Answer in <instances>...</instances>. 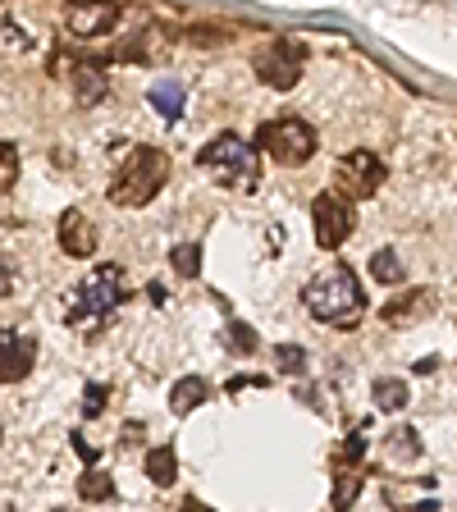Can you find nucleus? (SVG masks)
Here are the masks:
<instances>
[{
	"label": "nucleus",
	"instance_id": "6",
	"mask_svg": "<svg viewBox=\"0 0 457 512\" xmlns=\"http://www.w3.org/2000/svg\"><path fill=\"white\" fill-rule=\"evenodd\" d=\"M302 64H307V46L293 42V37H275V42H266L261 51H256V74L266 78L275 92L298 87Z\"/></svg>",
	"mask_w": 457,
	"mask_h": 512
},
{
	"label": "nucleus",
	"instance_id": "28",
	"mask_svg": "<svg viewBox=\"0 0 457 512\" xmlns=\"http://www.w3.org/2000/svg\"><path fill=\"white\" fill-rule=\"evenodd\" d=\"M74 448H78V453H83V462H96V448H92V444H87V439H83V435H74Z\"/></svg>",
	"mask_w": 457,
	"mask_h": 512
},
{
	"label": "nucleus",
	"instance_id": "17",
	"mask_svg": "<svg viewBox=\"0 0 457 512\" xmlns=\"http://www.w3.org/2000/svg\"><path fill=\"white\" fill-rule=\"evenodd\" d=\"M170 266H174V275L197 279V275H202V247H197V243L174 247V252H170Z\"/></svg>",
	"mask_w": 457,
	"mask_h": 512
},
{
	"label": "nucleus",
	"instance_id": "19",
	"mask_svg": "<svg viewBox=\"0 0 457 512\" xmlns=\"http://www.w3.org/2000/svg\"><path fill=\"white\" fill-rule=\"evenodd\" d=\"M78 494H83L87 503H101V499H110V494H115V485H110V476H106V471L87 467V476L78 480Z\"/></svg>",
	"mask_w": 457,
	"mask_h": 512
},
{
	"label": "nucleus",
	"instance_id": "27",
	"mask_svg": "<svg viewBox=\"0 0 457 512\" xmlns=\"http://www.w3.org/2000/svg\"><path fill=\"white\" fill-rule=\"evenodd\" d=\"M362 453H366V435H362V430H352L348 444H343V453H339V462H357Z\"/></svg>",
	"mask_w": 457,
	"mask_h": 512
},
{
	"label": "nucleus",
	"instance_id": "10",
	"mask_svg": "<svg viewBox=\"0 0 457 512\" xmlns=\"http://www.w3.org/2000/svg\"><path fill=\"white\" fill-rule=\"evenodd\" d=\"M115 23H119V5H74V10H64V28L83 37V42L106 37Z\"/></svg>",
	"mask_w": 457,
	"mask_h": 512
},
{
	"label": "nucleus",
	"instance_id": "24",
	"mask_svg": "<svg viewBox=\"0 0 457 512\" xmlns=\"http://www.w3.org/2000/svg\"><path fill=\"white\" fill-rule=\"evenodd\" d=\"M275 366H279V371H302V366H307V352L293 348V343H279V348H275Z\"/></svg>",
	"mask_w": 457,
	"mask_h": 512
},
{
	"label": "nucleus",
	"instance_id": "15",
	"mask_svg": "<svg viewBox=\"0 0 457 512\" xmlns=\"http://www.w3.org/2000/svg\"><path fill=\"white\" fill-rule=\"evenodd\" d=\"M371 275L380 279V284H403V261H398V252L394 247H380V252L371 256Z\"/></svg>",
	"mask_w": 457,
	"mask_h": 512
},
{
	"label": "nucleus",
	"instance_id": "26",
	"mask_svg": "<svg viewBox=\"0 0 457 512\" xmlns=\"http://www.w3.org/2000/svg\"><path fill=\"white\" fill-rule=\"evenodd\" d=\"M101 407H106V384H87V394H83V416H101Z\"/></svg>",
	"mask_w": 457,
	"mask_h": 512
},
{
	"label": "nucleus",
	"instance_id": "16",
	"mask_svg": "<svg viewBox=\"0 0 457 512\" xmlns=\"http://www.w3.org/2000/svg\"><path fill=\"white\" fill-rule=\"evenodd\" d=\"M151 106H156L165 119H179L183 115V87L179 83H156L151 87Z\"/></svg>",
	"mask_w": 457,
	"mask_h": 512
},
{
	"label": "nucleus",
	"instance_id": "7",
	"mask_svg": "<svg viewBox=\"0 0 457 512\" xmlns=\"http://www.w3.org/2000/svg\"><path fill=\"white\" fill-rule=\"evenodd\" d=\"M384 160L375 156V151L357 147L348 151V156H339V165H334V188H339V197L348 202V197H375L384 183Z\"/></svg>",
	"mask_w": 457,
	"mask_h": 512
},
{
	"label": "nucleus",
	"instance_id": "21",
	"mask_svg": "<svg viewBox=\"0 0 457 512\" xmlns=\"http://www.w3.org/2000/svg\"><path fill=\"white\" fill-rule=\"evenodd\" d=\"M389 453H394L398 462H416L421 458V444H416V430H394V435H389Z\"/></svg>",
	"mask_w": 457,
	"mask_h": 512
},
{
	"label": "nucleus",
	"instance_id": "4",
	"mask_svg": "<svg viewBox=\"0 0 457 512\" xmlns=\"http://www.w3.org/2000/svg\"><path fill=\"white\" fill-rule=\"evenodd\" d=\"M170 179V156L160 147H138L124 160V170L110 179V202L115 206H147Z\"/></svg>",
	"mask_w": 457,
	"mask_h": 512
},
{
	"label": "nucleus",
	"instance_id": "23",
	"mask_svg": "<svg viewBox=\"0 0 457 512\" xmlns=\"http://www.w3.org/2000/svg\"><path fill=\"white\" fill-rule=\"evenodd\" d=\"M426 298L430 293L416 288V293H407V302H389V307H384V320H403V316H412V311H426Z\"/></svg>",
	"mask_w": 457,
	"mask_h": 512
},
{
	"label": "nucleus",
	"instance_id": "1",
	"mask_svg": "<svg viewBox=\"0 0 457 512\" xmlns=\"http://www.w3.org/2000/svg\"><path fill=\"white\" fill-rule=\"evenodd\" d=\"M302 307H307L316 320H325V325H339V330H357L366 316L362 284H357V275H352L343 261H330L325 270H316V275L307 279Z\"/></svg>",
	"mask_w": 457,
	"mask_h": 512
},
{
	"label": "nucleus",
	"instance_id": "2",
	"mask_svg": "<svg viewBox=\"0 0 457 512\" xmlns=\"http://www.w3.org/2000/svg\"><path fill=\"white\" fill-rule=\"evenodd\" d=\"M197 165H202L211 179H220V188L234 192H256L261 188V151L252 147L238 133H220L197 151Z\"/></svg>",
	"mask_w": 457,
	"mask_h": 512
},
{
	"label": "nucleus",
	"instance_id": "12",
	"mask_svg": "<svg viewBox=\"0 0 457 512\" xmlns=\"http://www.w3.org/2000/svg\"><path fill=\"white\" fill-rule=\"evenodd\" d=\"M206 398H211V384H206L202 375H188V380L174 384L170 407H174V416H188V412H197V407H202Z\"/></svg>",
	"mask_w": 457,
	"mask_h": 512
},
{
	"label": "nucleus",
	"instance_id": "11",
	"mask_svg": "<svg viewBox=\"0 0 457 512\" xmlns=\"http://www.w3.org/2000/svg\"><path fill=\"white\" fill-rule=\"evenodd\" d=\"M60 247L69 256H78V261L96 252V229L87 224V215H78V211H64L60 215Z\"/></svg>",
	"mask_w": 457,
	"mask_h": 512
},
{
	"label": "nucleus",
	"instance_id": "18",
	"mask_svg": "<svg viewBox=\"0 0 457 512\" xmlns=\"http://www.w3.org/2000/svg\"><path fill=\"white\" fill-rule=\"evenodd\" d=\"M224 343H229V352H238V357H252V352H256L252 325H243V320H229V325H224Z\"/></svg>",
	"mask_w": 457,
	"mask_h": 512
},
{
	"label": "nucleus",
	"instance_id": "5",
	"mask_svg": "<svg viewBox=\"0 0 457 512\" xmlns=\"http://www.w3.org/2000/svg\"><path fill=\"white\" fill-rule=\"evenodd\" d=\"M256 147L266 151L270 160L288 165V170H298V165H307V160L316 156V128L298 115L270 119V124H261V133H256Z\"/></svg>",
	"mask_w": 457,
	"mask_h": 512
},
{
	"label": "nucleus",
	"instance_id": "14",
	"mask_svg": "<svg viewBox=\"0 0 457 512\" xmlns=\"http://www.w3.org/2000/svg\"><path fill=\"white\" fill-rule=\"evenodd\" d=\"M371 394H375V407H380V412H403L407 407V384L394 380V375H380V380L371 384Z\"/></svg>",
	"mask_w": 457,
	"mask_h": 512
},
{
	"label": "nucleus",
	"instance_id": "20",
	"mask_svg": "<svg viewBox=\"0 0 457 512\" xmlns=\"http://www.w3.org/2000/svg\"><path fill=\"white\" fill-rule=\"evenodd\" d=\"M74 78H78V92H83V101H96V96L106 92V78H101V60H87Z\"/></svg>",
	"mask_w": 457,
	"mask_h": 512
},
{
	"label": "nucleus",
	"instance_id": "8",
	"mask_svg": "<svg viewBox=\"0 0 457 512\" xmlns=\"http://www.w3.org/2000/svg\"><path fill=\"white\" fill-rule=\"evenodd\" d=\"M311 224H316V243L320 247H343L352 238V202H343L339 192H320L316 202H311Z\"/></svg>",
	"mask_w": 457,
	"mask_h": 512
},
{
	"label": "nucleus",
	"instance_id": "25",
	"mask_svg": "<svg viewBox=\"0 0 457 512\" xmlns=\"http://www.w3.org/2000/svg\"><path fill=\"white\" fill-rule=\"evenodd\" d=\"M357 490H362V480H357V476H339V490H334V508L343 512L352 499H357Z\"/></svg>",
	"mask_w": 457,
	"mask_h": 512
},
{
	"label": "nucleus",
	"instance_id": "9",
	"mask_svg": "<svg viewBox=\"0 0 457 512\" xmlns=\"http://www.w3.org/2000/svg\"><path fill=\"white\" fill-rule=\"evenodd\" d=\"M32 362H37V343L19 330H0V384L28 380Z\"/></svg>",
	"mask_w": 457,
	"mask_h": 512
},
{
	"label": "nucleus",
	"instance_id": "13",
	"mask_svg": "<svg viewBox=\"0 0 457 512\" xmlns=\"http://www.w3.org/2000/svg\"><path fill=\"white\" fill-rule=\"evenodd\" d=\"M147 476L156 480V485H174L179 480V453H174V444H160L147 453Z\"/></svg>",
	"mask_w": 457,
	"mask_h": 512
},
{
	"label": "nucleus",
	"instance_id": "22",
	"mask_svg": "<svg viewBox=\"0 0 457 512\" xmlns=\"http://www.w3.org/2000/svg\"><path fill=\"white\" fill-rule=\"evenodd\" d=\"M19 183V151L10 147V142H0V197Z\"/></svg>",
	"mask_w": 457,
	"mask_h": 512
},
{
	"label": "nucleus",
	"instance_id": "3",
	"mask_svg": "<svg viewBox=\"0 0 457 512\" xmlns=\"http://www.w3.org/2000/svg\"><path fill=\"white\" fill-rule=\"evenodd\" d=\"M119 302H124V275H119L115 266H96L92 275L69 293L64 320H69V325H83V330H96L106 316H115Z\"/></svg>",
	"mask_w": 457,
	"mask_h": 512
}]
</instances>
